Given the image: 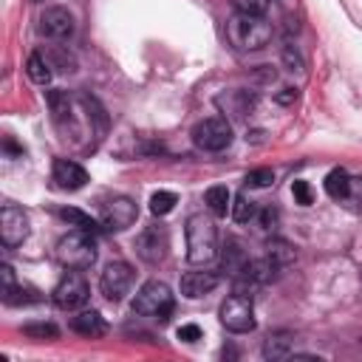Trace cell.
I'll list each match as a JSON object with an SVG mask.
<instances>
[{"mask_svg":"<svg viewBox=\"0 0 362 362\" xmlns=\"http://www.w3.org/2000/svg\"><path fill=\"white\" fill-rule=\"evenodd\" d=\"M187 260L192 266H204L209 260H215L218 255V229L212 223L209 215L195 212L187 218Z\"/></svg>","mask_w":362,"mask_h":362,"instance_id":"obj_1","label":"cell"},{"mask_svg":"<svg viewBox=\"0 0 362 362\" xmlns=\"http://www.w3.org/2000/svg\"><path fill=\"white\" fill-rule=\"evenodd\" d=\"M226 40L238 51H257L272 40V23L260 14H240L235 11L226 20Z\"/></svg>","mask_w":362,"mask_h":362,"instance_id":"obj_2","label":"cell"},{"mask_svg":"<svg viewBox=\"0 0 362 362\" xmlns=\"http://www.w3.org/2000/svg\"><path fill=\"white\" fill-rule=\"evenodd\" d=\"M54 255L65 269H90L96 260V238L93 232L74 229L57 240Z\"/></svg>","mask_w":362,"mask_h":362,"instance_id":"obj_3","label":"cell"},{"mask_svg":"<svg viewBox=\"0 0 362 362\" xmlns=\"http://www.w3.org/2000/svg\"><path fill=\"white\" fill-rule=\"evenodd\" d=\"M173 305H175V297H173L170 286L161 283V280H147V283L136 291V297H133V303H130V311H133L136 317L167 320L170 311H173Z\"/></svg>","mask_w":362,"mask_h":362,"instance_id":"obj_4","label":"cell"},{"mask_svg":"<svg viewBox=\"0 0 362 362\" xmlns=\"http://www.w3.org/2000/svg\"><path fill=\"white\" fill-rule=\"evenodd\" d=\"M192 144L204 153H221L232 144V124L226 116H209V119H201L195 127H192Z\"/></svg>","mask_w":362,"mask_h":362,"instance_id":"obj_5","label":"cell"},{"mask_svg":"<svg viewBox=\"0 0 362 362\" xmlns=\"http://www.w3.org/2000/svg\"><path fill=\"white\" fill-rule=\"evenodd\" d=\"M221 325L232 334H246L255 328V308H252V297L232 291V297H226L221 303Z\"/></svg>","mask_w":362,"mask_h":362,"instance_id":"obj_6","label":"cell"},{"mask_svg":"<svg viewBox=\"0 0 362 362\" xmlns=\"http://www.w3.org/2000/svg\"><path fill=\"white\" fill-rule=\"evenodd\" d=\"M88 297H90V288H88L85 277L79 274V269H71V272H68V274L54 286V291H51L54 305H57V308H62V311L82 308V305L88 303Z\"/></svg>","mask_w":362,"mask_h":362,"instance_id":"obj_7","label":"cell"},{"mask_svg":"<svg viewBox=\"0 0 362 362\" xmlns=\"http://www.w3.org/2000/svg\"><path fill=\"white\" fill-rule=\"evenodd\" d=\"M136 255L144 263H161L170 249V232L164 223H150L136 235Z\"/></svg>","mask_w":362,"mask_h":362,"instance_id":"obj_8","label":"cell"},{"mask_svg":"<svg viewBox=\"0 0 362 362\" xmlns=\"http://www.w3.org/2000/svg\"><path fill=\"white\" fill-rule=\"evenodd\" d=\"M133 286V266L124 263V260H110L105 269H102V277H99V288L102 294L110 300V303H119Z\"/></svg>","mask_w":362,"mask_h":362,"instance_id":"obj_9","label":"cell"},{"mask_svg":"<svg viewBox=\"0 0 362 362\" xmlns=\"http://www.w3.org/2000/svg\"><path fill=\"white\" fill-rule=\"evenodd\" d=\"M139 215V206L136 201H130L127 195H119V198H110L105 206H102V215H99V223L102 229L107 232H122L127 229Z\"/></svg>","mask_w":362,"mask_h":362,"instance_id":"obj_10","label":"cell"},{"mask_svg":"<svg viewBox=\"0 0 362 362\" xmlns=\"http://www.w3.org/2000/svg\"><path fill=\"white\" fill-rule=\"evenodd\" d=\"M25 238H28V215L20 206L6 204L3 212H0V240H3V246L14 249Z\"/></svg>","mask_w":362,"mask_h":362,"instance_id":"obj_11","label":"cell"},{"mask_svg":"<svg viewBox=\"0 0 362 362\" xmlns=\"http://www.w3.org/2000/svg\"><path fill=\"white\" fill-rule=\"evenodd\" d=\"M40 34L48 40H71L74 34V14L62 6H51L40 14Z\"/></svg>","mask_w":362,"mask_h":362,"instance_id":"obj_12","label":"cell"},{"mask_svg":"<svg viewBox=\"0 0 362 362\" xmlns=\"http://www.w3.org/2000/svg\"><path fill=\"white\" fill-rule=\"evenodd\" d=\"M51 178H54V184H57L59 189H68V192L82 189V187L88 184L85 167H79V164L71 161V158H57V161H54V170H51Z\"/></svg>","mask_w":362,"mask_h":362,"instance_id":"obj_13","label":"cell"},{"mask_svg":"<svg viewBox=\"0 0 362 362\" xmlns=\"http://www.w3.org/2000/svg\"><path fill=\"white\" fill-rule=\"evenodd\" d=\"M215 102H218V107H221L229 119H243V116L252 113V107H255V93H249V90H226V93H221Z\"/></svg>","mask_w":362,"mask_h":362,"instance_id":"obj_14","label":"cell"},{"mask_svg":"<svg viewBox=\"0 0 362 362\" xmlns=\"http://www.w3.org/2000/svg\"><path fill=\"white\" fill-rule=\"evenodd\" d=\"M45 105L51 110V119L57 127L68 130L74 127V110H71V96L65 90H45Z\"/></svg>","mask_w":362,"mask_h":362,"instance_id":"obj_15","label":"cell"},{"mask_svg":"<svg viewBox=\"0 0 362 362\" xmlns=\"http://www.w3.org/2000/svg\"><path fill=\"white\" fill-rule=\"evenodd\" d=\"M218 286V274L215 272H187L181 277V294L189 300H198L204 294H209Z\"/></svg>","mask_w":362,"mask_h":362,"instance_id":"obj_16","label":"cell"},{"mask_svg":"<svg viewBox=\"0 0 362 362\" xmlns=\"http://www.w3.org/2000/svg\"><path fill=\"white\" fill-rule=\"evenodd\" d=\"M249 263V257H246V252L240 249V243L238 240H229L223 249H221V269L226 272V274H232V277H238L240 272H243V266Z\"/></svg>","mask_w":362,"mask_h":362,"instance_id":"obj_17","label":"cell"},{"mask_svg":"<svg viewBox=\"0 0 362 362\" xmlns=\"http://www.w3.org/2000/svg\"><path fill=\"white\" fill-rule=\"evenodd\" d=\"M71 328L82 337H99V334H105V320L99 311L90 308V311H79L76 317H71Z\"/></svg>","mask_w":362,"mask_h":362,"instance_id":"obj_18","label":"cell"},{"mask_svg":"<svg viewBox=\"0 0 362 362\" xmlns=\"http://www.w3.org/2000/svg\"><path fill=\"white\" fill-rule=\"evenodd\" d=\"M232 192L223 187V184H215V187H209L206 189V195H204V204H206V209L212 212V215H226L229 209H232Z\"/></svg>","mask_w":362,"mask_h":362,"instance_id":"obj_19","label":"cell"},{"mask_svg":"<svg viewBox=\"0 0 362 362\" xmlns=\"http://www.w3.org/2000/svg\"><path fill=\"white\" fill-rule=\"evenodd\" d=\"M266 257L274 260V263L283 269V266H291V263L297 260V249H294L288 240H283V238H272V240L266 243Z\"/></svg>","mask_w":362,"mask_h":362,"instance_id":"obj_20","label":"cell"},{"mask_svg":"<svg viewBox=\"0 0 362 362\" xmlns=\"http://www.w3.org/2000/svg\"><path fill=\"white\" fill-rule=\"evenodd\" d=\"M263 359H286L294 354V339L288 334H274L263 342Z\"/></svg>","mask_w":362,"mask_h":362,"instance_id":"obj_21","label":"cell"},{"mask_svg":"<svg viewBox=\"0 0 362 362\" xmlns=\"http://www.w3.org/2000/svg\"><path fill=\"white\" fill-rule=\"evenodd\" d=\"M348 187H351V175H348L342 167H337V170H331V173L325 175V192H328L334 201H345Z\"/></svg>","mask_w":362,"mask_h":362,"instance_id":"obj_22","label":"cell"},{"mask_svg":"<svg viewBox=\"0 0 362 362\" xmlns=\"http://www.w3.org/2000/svg\"><path fill=\"white\" fill-rule=\"evenodd\" d=\"M25 74H28V79L37 82V85H48V82H51V65H48V59H45L42 54H31V57H28Z\"/></svg>","mask_w":362,"mask_h":362,"instance_id":"obj_23","label":"cell"},{"mask_svg":"<svg viewBox=\"0 0 362 362\" xmlns=\"http://www.w3.org/2000/svg\"><path fill=\"white\" fill-rule=\"evenodd\" d=\"M3 303L6 305H28V303H40V294L31 286H11L3 291Z\"/></svg>","mask_w":362,"mask_h":362,"instance_id":"obj_24","label":"cell"},{"mask_svg":"<svg viewBox=\"0 0 362 362\" xmlns=\"http://www.w3.org/2000/svg\"><path fill=\"white\" fill-rule=\"evenodd\" d=\"M59 218L62 221H68L71 226H76V229H85V232H96L102 223H96L90 215H85V212H79V209H74V206H62L59 209Z\"/></svg>","mask_w":362,"mask_h":362,"instance_id":"obj_25","label":"cell"},{"mask_svg":"<svg viewBox=\"0 0 362 362\" xmlns=\"http://www.w3.org/2000/svg\"><path fill=\"white\" fill-rule=\"evenodd\" d=\"M175 204H178V195L170 189H158L150 195V212L153 215H167V212H173Z\"/></svg>","mask_w":362,"mask_h":362,"instance_id":"obj_26","label":"cell"},{"mask_svg":"<svg viewBox=\"0 0 362 362\" xmlns=\"http://www.w3.org/2000/svg\"><path fill=\"white\" fill-rule=\"evenodd\" d=\"M42 57H45V59H48V65H51V68H57V71H74V68H76V59H74L65 48H48Z\"/></svg>","mask_w":362,"mask_h":362,"instance_id":"obj_27","label":"cell"},{"mask_svg":"<svg viewBox=\"0 0 362 362\" xmlns=\"http://www.w3.org/2000/svg\"><path fill=\"white\" fill-rule=\"evenodd\" d=\"M229 212H232V218H235L238 223H246V221L255 215V201H249L243 192H238V195L232 198V209H229Z\"/></svg>","mask_w":362,"mask_h":362,"instance_id":"obj_28","label":"cell"},{"mask_svg":"<svg viewBox=\"0 0 362 362\" xmlns=\"http://www.w3.org/2000/svg\"><path fill=\"white\" fill-rule=\"evenodd\" d=\"M23 334L31 339H57L59 331L54 322H28V325H23Z\"/></svg>","mask_w":362,"mask_h":362,"instance_id":"obj_29","label":"cell"},{"mask_svg":"<svg viewBox=\"0 0 362 362\" xmlns=\"http://www.w3.org/2000/svg\"><path fill=\"white\" fill-rule=\"evenodd\" d=\"M283 65H286V71H291V74H303L305 62H303V54L297 51V45H286V48H283Z\"/></svg>","mask_w":362,"mask_h":362,"instance_id":"obj_30","label":"cell"},{"mask_svg":"<svg viewBox=\"0 0 362 362\" xmlns=\"http://www.w3.org/2000/svg\"><path fill=\"white\" fill-rule=\"evenodd\" d=\"M345 204L351 206V212H359V215H362V178H351Z\"/></svg>","mask_w":362,"mask_h":362,"instance_id":"obj_31","label":"cell"},{"mask_svg":"<svg viewBox=\"0 0 362 362\" xmlns=\"http://www.w3.org/2000/svg\"><path fill=\"white\" fill-rule=\"evenodd\" d=\"M232 3H235V11H240V14H260L263 17L272 0H232Z\"/></svg>","mask_w":362,"mask_h":362,"instance_id":"obj_32","label":"cell"},{"mask_svg":"<svg viewBox=\"0 0 362 362\" xmlns=\"http://www.w3.org/2000/svg\"><path fill=\"white\" fill-rule=\"evenodd\" d=\"M246 184L249 187H272L274 184V173L269 167H260V170H252L246 175Z\"/></svg>","mask_w":362,"mask_h":362,"instance_id":"obj_33","label":"cell"},{"mask_svg":"<svg viewBox=\"0 0 362 362\" xmlns=\"http://www.w3.org/2000/svg\"><path fill=\"white\" fill-rule=\"evenodd\" d=\"M257 221H260V226H263L266 232H272V229H277V223H280V209H277V206H263L260 215H257Z\"/></svg>","mask_w":362,"mask_h":362,"instance_id":"obj_34","label":"cell"},{"mask_svg":"<svg viewBox=\"0 0 362 362\" xmlns=\"http://www.w3.org/2000/svg\"><path fill=\"white\" fill-rule=\"evenodd\" d=\"M291 192H294V201H297V204H303V206H308V204L314 201V195H311V187H308V181H300V178H297V181L291 184Z\"/></svg>","mask_w":362,"mask_h":362,"instance_id":"obj_35","label":"cell"},{"mask_svg":"<svg viewBox=\"0 0 362 362\" xmlns=\"http://www.w3.org/2000/svg\"><path fill=\"white\" fill-rule=\"evenodd\" d=\"M175 334H178V339H184V342H195V339H201V328L192 325V322H189V325H181Z\"/></svg>","mask_w":362,"mask_h":362,"instance_id":"obj_36","label":"cell"},{"mask_svg":"<svg viewBox=\"0 0 362 362\" xmlns=\"http://www.w3.org/2000/svg\"><path fill=\"white\" fill-rule=\"evenodd\" d=\"M0 274H3V291H6V288H11V286H14V272H11V266H8V263H3V266H0Z\"/></svg>","mask_w":362,"mask_h":362,"instance_id":"obj_37","label":"cell"},{"mask_svg":"<svg viewBox=\"0 0 362 362\" xmlns=\"http://www.w3.org/2000/svg\"><path fill=\"white\" fill-rule=\"evenodd\" d=\"M274 99H277L280 105H288V102H294V99H297V90H294V88H283V93H277Z\"/></svg>","mask_w":362,"mask_h":362,"instance_id":"obj_38","label":"cell"}]
</instances>
